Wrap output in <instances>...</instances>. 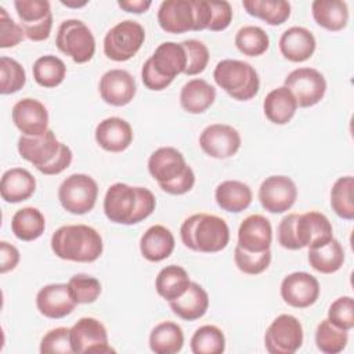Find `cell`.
Returning a JSON list of instances; mask_svg holds the SVG:
<instances>
[{"label":"cell","instance_id":"obj_31","mask_svg":"<svg viewBox=\"0 0 354 354\" xmlns=\"http://www.w3.org/2000/svg\"><path fill=\"white\" fill-rule=\"evenodd\" d=\"M216 100V88L203 79L188 80L180 91V105L188 113L205 112Z\"/></svg>","mask_w":354,"mask_h":354},{"label":"cell","instance_id":"obj_45","mask_svg":"<svg viewBox=\"0 0 354 354\" xmlns=\"http://www.w3.org/2000/svg\"><path fill=\"white\" fill-rule=\"evenodd\" d=\"M234 261L239 271L249 275H257L266 271L271 263V250L264 252H248L241 246H235Z\"/></svg>","mask_w":354,"mask_h":354},{"label":"cell","instance_id":"obj_29","mask_svg":"<svg viewBox=\"0 0 354 354\" xmlns=\"http://www.w3.org/2000/svg\"><path fill=\"white\" fill-rule=\"evenodd\" d=\"M296 98L285 86L271 90L263 101L264 115L274 124H286L290 122L296 113Z\"/></svg>","mask_w":354,"mask_h":354},{"label":"cell","instance_id":"obj_9","mask_svg":"<svg viewBox=\"0 0 354 354\" xmlns=\"http://www.w3.org/2000/svg\"><path fill=\"white\" fill-rule=\"evenodd\" d=\"M303 337L300 321L290 314H281L266 330V350L270 354H293L301 347Z\"/></svg>","mask_w":354,"mask_h":354},{"label":"cell","instance_id":"obj_44","mask_svg":"<svg viewBox=\"0 0 354 354\" xmlns=\"http://www.w3.org/2000/svg\"><path fill=\"white\" fill-rule=\"evenodd\" d=\"M0 93L7 95L19 91L26 82L24 66L10 57L0 58Z\"/></svg>","mask_w":354,"mask_h":354},{"label":"cell","instance_id":"obj_27","mask_svg":"<svg viewBox=\"0 0 354 354\" xmlns=\"http://www.w3.org/2000/svg\"><path fill=\"white\" fill-rule=\"evenodd\" d=\"M35 189L36 180L32 173L24 167H12L1 177L0 194L8 203H19L29 199Z\"/></svg>","mask_w":354,"mask_h":354},{"label":"cell","instance_id":"obj_54","mask_svg":"<svg viewBox=\"0 0 354 354\" xmlns=\"http://www.w3.org/2000/svg\"><path fill=\"white\" fill-rule=\"evenodd\" d=\"M195 14V25L194 30H203L209 29L210 21H212V7L209 0H191Z\"/></svg>","mask_w":354,"mask_h":354},{"label":"cell","instance_id":"obj_32","mask_svg":"<svg viewBox=\"0 0 354 354\" xmlns=\"http://www.w3.org/2000/svg\"><path fill=\"white\" fill-rule=\"evenodd\" d=\"M314 21L324 29L339 32L347 26L348 7L342 0H315L311 4Z\"/></svg>","mask_w":354,"mask_h":354},{"label":"cell","instance_id":"obj_49","mask_svg":"<svg viewBox=\"0 0 354 354\" xmlns=\"http://www.w3.org/2000/svg\"><path fill=\"white\" fill-rule=\"evenodd\" d=\"M25 37L21 25L12 21L4 7H0V47L10 48L19 44Z\"/></svg>","mask_w":354,"mask_h":354},{"label":"cell","instance_id":"obj_42","mask_svg":"<svg viewBox=\"0 0 354 354\" xmlns=\"http://www.w3.org/2000/svg\"><path fill=\"white\" fill-rule=\"evenodd\" d=\"M348 342L347 330L337 328L328 318L322 319L315 330V344L325 354H337L343 351Z\"/></svg>","mask_w":354,"mask_h":354},{"label":"cell","instance_id":"obj_47","mask_svg":"<svg viewBox=\"0 0 354 354\" xmlns=\"http://www.w3.org/2000/svg\"><path fill=\"white\" fill-rule=\"evenodd\" d=\"M328 319L340 329L350 330L354 328V300L351 296L336 299L328 310Z\"/></svg>","mask_w":354,"mask_h":354},{"label":"cell","instance_id":"obj_18","mask_svg":"<svg viewBox=\"0 0 354 354\" xmlns=\"http://www.w3.org/2000/svg\"><path fill=\"white\" fill-rule=\"evenodd\" d=\"M100 95L112 106H124L136 95L137 84L134 77L124 69H109L100 79Z\"/></svg>","mask_w":354,"mask_h":354},{"label":"cell","instance_id":"obj_21","mask_svg":"<svg viewBox=\"0 0 354 354\" xmlns=\"http://www.w3.org/2000/svg\"><path fill=\"white\" fill-rule=\"evenodd\" d=\"M159 26L173 35L194 30L195 14L191 0H165L158 10Z\"/></svg>","mask_w":354,"mask_h":354},{"label":"cell","instance_id":"obj_26","mask_svg":"<svg viewBox=\"0 0 354 354\" xmlns=\"http://www.w3.org/2000/svg\"><path fill=\"white\" fill-rule=\"evenodd\" d=\"M174 236L169 228L160 224L149 227L140 239V252L148 261L158 263L167 259L174 250Z\"/></svg>","mask_w":354,"mask_h":354},{"label":"cell","instance_id":"obj_2","mask_svg":"<svg viewBox=\"0 0 354 354\" xmlns=\"http://www.w3.org/2000/svg\"><path fill=\"white\" fill-rule=\"evenodd\" d=\"M18 152L22 159L30 162L46 176L62 173L69 167L73 158L71 148L62 144L50 129L39 137L21 136L18 138Z\"/></svg>","mask_w":354,"mask_h":354},{"label":"cell","instance_id":"obj_40","mask_svg":"<svg viewBox=\"0 0 354 354\" xmlns=\"http://www.w3.org/2000/svg\"><path fill=\"white\" fill-rule=\"evenodd\" d=\"M235 46L243 55L259 57L268 50L270 37L260 26L246 25L236 32Z\"/></svg>","mask_w":354,"mask_h":354},{"label":"cell","instance_id":"obj_5","mask_svg":"<svg viewBox=\"0 0 354 354\" xmlns=\"http://www.w3.org/2000/svg\"><path fill=\"white\" fill-rule=\"evenodd\" d=\"M213 79L220 88L238 101L252 100L260 88L257 71L249 62L239 59H221L213 71Z\"/></svg>","mask_w":354,"mask_h":354},{"label":"cell","instance_id":"obj_51","mask_svg":"<svg viewBox=\"0 0 354 354\" xmlns=\"http://www.w3.org/2000/svg\"><path fill=\"white\" fill-rule=\"evenodd\" d=\"M297 218V213H290L285 216L278 225V242L282 248L289 250H299V245L295 236V223Z\"/></svg>","mask_w":354,"mask_h":354},{"label":"cell","instance_id":"obj_15","mask_svg":"<svg viewBox=\"0 0 354 354\" xmlns=\"http://www.w3.org/2000/svg\"><path fill=\"white\" fill-rule=\"evenodd\" d=\"M318 296L319 282L308 272H292L281 282V297L290 307L307 308L317 301Z\"/></svg>","mask_w":354,"mask_h":354},{"label":"cell","instance_id":"obj_38","mask_svg":"<svg viewBox=\"0 0 354 354\" xmlns=\"http://www.w3.org/2000/svg\"><path fill=\"white\" fill-rule=\"evenodd\" d=\"M32 73L35 82L46 88L59 86L66 75V66L64 61L55 55H41L39 57L33 66Z\"/></svg>","mask_w":354,"mask_h":354},{"label":"cell","instance_id":"obj_37","mask_svg":"<svg viewBox=\"0 0 354 354\" xmlns=\"http://www.w3.org/2000/svg\"><path fill=\"white\" fill-rule=\"evenodd\" d=\"M242 6L249 15L272 26L283 24L290 17V4L285 0H243Z\"/></svg>","mask_w":354,"mask_h":354},{"label":"cell","instance_id":"obj_35","mask_svg":"<svg viewBox=\"0 0 354 354\" xmlns=\"http://www.w3.org/2000/svg\"><path fill=\"white\" fill-rule=\"evenodd\" d=\"M46 228V218L36 207H22L17 210L11 218L12 234L25 242H30L41 236Z\"/></svg>","mask_w":354,"mask_h":354},{"label":"cell","instance_id":"obj_3","mask_svg":"<svg viewBox=\"0 0 354 354\" xmlns=\"http://www.w3.org/2000/svg\"><path fill=\"white\" fill-rule=\"evenodd\" d=\"M51 249L62 260L75 263H93L104 249L102 238L97 230L86 224L62 225L51 235Z\"/></svg>","mask_w":354,"mask_h":354},{"label":"cell","instance_id":"obj_17","mask_svg":"<svg viewBox=\"0 0 354 354\" xmlns=\"http://www.w3.org/2000/svg\"><path fill=\"white\" fill-rule=\"evenodd\" d=\"M12 122L22 136L39 137L48 130L47 108L35 98H22L12 106Z\"/></svg>","mask_w":354,"mask_h":354},{"label":"cell","instance_id":"obj_53","mask_svg":"<svg viewBox=\"0 0 354 354\" xmlns=\"http://www.w3.org/2000/svg\"><path fill=\"white\" fill-rule=\"evenodd\" d=\"M194 184H195V173L189 167L183 176L176 178L174 181H171L169 184H165V185H160V189L170 194V195H183V194L191 191Z\"/></svg>","mask_w":354,"mask_h":354},{"label":"cell","instance_id":"obj_22","mask_svg":"<svg viewBox=\"0 0 354 354\" xmlns=\"http://www.w3.org/2000/svg\"><path fill=\"white\" fill-rule=\"evenodd\" d=\"M272 242V227L268 218L261 214H250L238 228V246L248 252L268 250Z\"/></svg>","mask_w":354,"mask_h":354},{"label":"cell","instance_id":"obj_30","mask_svg":"<svg viewBox=\"0 0 354 354\" xmlns=\"http://www.w3.org/2000/svg\"><path fill=\"white\" fill-rule=\"evenodd\" d=\"M214 199L223 210L239 213L250 206L253 194L248 184L238 180H225L217 185Z\"/></svg>","mask_w":354,"mask_h":354},{"label":"cell","instance_id":"obj_24","mask_svg":"<svg viewBox=\"0 0 354 354\" xmlns=\"http://www.w3.org/2000/svg\"><path fill=\"white\" fill-rule=\"evenodd\" d=\"M281 54L292 62H304L315 51L314 35L303 26H292L286 29L278 41Z\"/></svg>","mask_w":354,"mask_h":354},{"label":"cell","instance_id":"obj_14","mask_svg":"<svg viewBox=\"0 0 354 354\" xmlns=\"http://www.w3.org/2000/svg\"><path fill=\"white\" fill-rule=\"evenodd\" d=\"M296 199V184L288 176H270L259 188V201L270 213H283L289 210Z\"/></svg>","mask_w":354,"mask_h":354},{"label":"cell","instance_id":"obj_25","mask_svg":"<svg viewBox=\"0 0 354 354\" xmlns=\"http://www.w3.org/2000/svg\"><path fill=\"white\" fill-rule=\"evenodd\" d=\"M152 68L163 77L174 80L180 73H184L187 66V54L181 43L165 41L159 44L155 53L148 58Z\"/></svg>","mask_w":354,"mask_h":354},{"label":"cell","instance_id":"obj_55","mask_svg":"<svg viewBox=\"0 0 354 354\" xmlns=\"http://www.w3.org/2000/svg\"><path fill=\"white\" fill-rule=\"evenodd\" d=\"M18 263H19L18 249L6 241H1L0 242V272L6 274L14 270L18 266Z\"/></svg>","mask_w":354,"mask_h":354},{"label":"cell","instance_id":"obj_41","mask_svg":"<svg viewBox=\"0 0 354 354\" xmlns=\"http://www.w3.org/2000/svg\"><path fill=\"white\" fill-rule=\"evenodd\" d=\"M194 354H221L225 350V336L216 325H203L191 337Z\"/></svg>","mask_w":354,"mask_h":354},{"label":"cell","instance_id":"obj_20","mask_svg":"<svg viewBox=\"0 0 354 354\" xmlns=\"http://www.w3.org/2000/svg\"><path fill=\"white\" fill-rule=\"evenodd\" d=\"M76 301L72 299L68 283H50L43 286L36 295V307L39 313L51 319H59L69 315Z\"/></svg>","mask_w":354,"mask_h":354},{"label":"cell","instance_id":"obj_39","mask_svg":"<svg viewBox=\"0 0 354 354\" xmlns=\"http://www.w3.org/2000/svg\"><path fill=\"white\" fill-rule=\"evenodd\" d=\"M354 178L353 176L339 177L330 189V206L332 210L344 220L354 218Z\"/></svg>","mask_w":354,"mask_h":354},{"label":"cell","instance_id":"obj_7","mask_svg":"<svg viewBox=\"0 0 354 354\" xmlns=\"http://www.w3.org/2000/svg\"><path fill=\"white\" fill-rule=\"evenodd\" d=\"M145 40L144 26L133 19H124L111 28L104 37L105 55L116 62L133 58Z\"/></svg>","mask_w":354,"mask_h":354},{"label":"cell","instance_id":"obj_1","mask_svg":"<svg viewBox=\"0 0 354 354\" xmlns=\"http://www.w3.org/2000/svg\"><path fill=\"white\" fill-rule=\"evenodd\" d=\"M156 206L155 195L144 187L112 184L104 198V213L116 224L133 225L149 217Z\"/></svg>","mask_w":354,"mask_h":354},{"label":"cell","instance_id":"obj_48","mask_svg":"<svg viewBox=\"0 0 354 354\" xmlns=\"http://www.w3.org/2000/svg\"><path fill=\"white\" fill-rule=\"evenodd\" d=\"M40 353L41 354H71V340H69V329L65 326H59L48 330L41 342H40Z\"/></svg>","mask_w":354,"mask_h":354},{"label":"cell","instance_id":"obj_33","mask_svg":"<svg viewBox=\"0 0 354 354\" xmlns=\"http://www.w3.org/2000/svg\"><path fill=\"white\" fill-rule=\"evenodd\" d=\"M189 283L188 272L176 264L163 267L155 278V289L158 295L167 301L176 300L184 295Z\"/></svg>","mask_w":354,"mask_h":354},{"label":"cell","instance_id":"obj_52","mask_svg":"<svg viewBox=\"0 0 354 354\" xmlns=\"http://www.w3.org/2000/svg\"><path fill=\"white\" fill-rule=\"evenodd\" d=\"M141 80L144 83V86L152 91H160L163 88H166L167 86H170L171 80L160 76L151 65L149 59H147L141 68Z\"/></svg>","mask_w":354,"mask_h":354},{"label":"cell","instance_id":"obj_50","mask_svg":"<svg viewBox=\"0 0 354 354\" xmlns=\"http://www.w3.org/2000/svg\"><path fill=\"white\" fill-rule=\"evenodd\" d=\"M212 7V21L209 30L220 32L230 26L232 21V7L225 0H209Z\"/></svg>","mask_w":354,"mask_h":354},{"label":"cell","instance_id":"obj_13","mask_svg":"<svg viewBox=\"0 0 354 354\" xmlns=\"http://www.w3.org/2000/svg\"><path fill=\"white\" fill-rule=\"evenodd\" d=\"M199 145L210 158L227 159L239 151L241 136L238 130L230 124L214 123L202 130Z\"/></svg>","mask_w":354,"mask_h":354},{"label":"cell","instance_id":"obj_16","mask_svg":"<svg viewBox=\"0 0 354 354\" xmlns=\"http://www.w3.org/2000/svg\"><path fill=\"white\" fill-rule=\"evenodd\" d=\"M295 236L300 249L318 248L333 238V228L325 214L311 210L297 214Z\"/></svg>","mask_w":354,"mask_h":354},{"label":"cell","instance_id":"obj_12","mask_svg":"<svg viewBox=\"0 0 354 354\" xmlns=\"http://www.w3.org/2000/svg\"><path fill=\"white\" fill-rule=\"evenodd\" d=\"M286 88L296 98L297 106L308 108L318 104L326 93L324 75L314 68H297L285 77Z\"/></svg>","mask_w":354,"mask_h":354},{"label":"cell","instance_id":"obj_19","mask_svg":"<svg viewBox=\"0 0 354 354\" xmlns=\"http://www.w3.org/2000/svg\"><path fill=\"white\" fill-rule=\"evenodd\" d=\"M189 167L184 155L173 147H160L148 159V171L158 181L159 187L174 181Z\"/></svg>","mask_w":354,"mask_h":354},{"label":"cell","instance_id":"obj_34","mask_svg":"<svg viewBox=\"0 0 354 354\" xmlns=\"http://www.w3.org/2000/svg\"><path fill=\"white\" fill-rule=\"evenodd\" d=\"M184 346V332L171 321L158 324L149 335V347L155 354H176Z\"/></svg>","mask_w":354,"mask_h":354},{"label":"cell","instance_id":"obj_11","mask_svg":"<svg viewBox=\"0 0 354 354\" xmlns=\"http://www.w3.org/2000/svg\"><path fill=\"white\" fill-rule=\"evenodd\" d=\"M69 340L72 353L75 354H104L115 351L108 344L106 328L101 321L93 317L80 318L69 329Z\"/></svg>","mask_w":354,"mask_h":354},{"label":"cell","instance_id":"obj_6","mask_svg":"<svg viewBox=\"0 0 354 354\" xmlns=\"http://www.w3.org/2000/svg\"><path fill=\"white\" fill-rule=\"evenodd\" d=\"M55 44L61 53L76 64L88 62L95 53V39L90 28L80 19H65L57 30Z\"/></svg>","mask_w":354,"mask_h":354},{"label":"cell","instance_id":"obj_4","mask_svg":"<svg viewBox=\"0 0 354 354\" xmlns=\"http://www.w3.org/2000/svg\"><path fill=\"white\" fill-rule=\"evenodd\" d=\"M183 243L201 253H216L227 248L230 228L224 218L216 214L196 213L185 218L180 227Z\"/></svg>","mask_w":354,"mask_h":354},{"label":"cell","instance_id":"obj_8","mask_svg":"<svg viewBox=\"0 0 354 354\" xmlns=\"http://www.w3.org/2000/svg\"><path fill=\"white\" fill-rule=\"evenodd\" d=\"M98 196L97 181L82 173L66 177L58 188L61 206L72 214H86L95 206Z\"/></svg>","mask_w":354,"mask_h":354},{"label":"cell","instance_id":"obj_56","mask_svg":"<svg viewBox=\"0 0 354 354\" xmlns=\"http://www.w3.org/2000/svg\"><path fill=\"white\" fill-rule=\"evenodd\" d=\"M152 1L149 0H119L118 6L127 11V12H134V14H142L151 7Z\"/></svg>","mask_w":354,"mask_h":354},{"label":"cell","instance_id":"obj_46","mask_svg":"<svg viewBox=\"0 0 354 354\" xmlns=\"http://www.w3.org/2000/svg\"><path fill=\"white\" fill-rule=\"evenodd\" d=\"M181 44L187 54V66H185L184 73L188 76L202 73L206 69L209 58H210L207 47L196 39L184 40V41H181Z\"/></svg>","mask_w":354,"mask_h":354},{"label":"cell","instance_id":"obj_36","mask_svg":"<svg viewBox=\"0 0 354 354\" xmlns=\"http://www.w3.org/2000/svg\"><path fill=\"white\" fill-rule=\"evenodd\" d=\"M310 266L321 274H333L339 271L344 263V250L340 242L332 238L322 246L308 249Z\"/></svg>","mask_w":354,"mask_h":354},{"label":"cell","instance_id":"obj_43","mask_svg":"<svg viewBox=\"0 0 354 354\" xmlns=\"http://www.w3.org/2000/svg\"><path fill=\"white\" fill-rule=\"evenodd\" d=\"M68 289L77 304H88L101 295V282L91 275L76 274L68 281Z\"/></svg>","mask_w":354,"mask_h":354},{"label":"cell","instance_id":"obj_28","mask_svg":"<svg viewBox=\"0 0 354 354\" xmlns=\"http://www.w3.org/2000/svg\"><path fill=\"white\" fill-rule=\"evenodd\" d=\"M171 311L185 321H195L202 318L209 308V295L196 282H191L184 295L169 301Z\"/></svg>","mask_w":354,"mask_h":354},{"label":"cell","instance_id":"obj_10","mask_svg":"<svg viewBox=\"0 0 354 354\" xmlns=\"http://www.w3.org/2000/svg\"><path fill=\"white\" fill-rule=\"evenodd\" d=\"M14 7L29 40L43 41L48 39L53 28V14L47 0H15Z\"/></svg>","mask_w":354,"mask_h":354},{"label":"cell","instance_id":"obj_23","mask_svg":"<svg viewBox=\"0 0 354 354\" xmlns=\"http://www.w3.org/2000/svg\"><path fill=\"white\" fill-rule=\"evenodd\" d=\"M95 141L108 152H122L127 149L133 141V129L124 119L111 116L97 124Z\"/></svg>","mask_w":354,"mask_h":354}]
</instances>
